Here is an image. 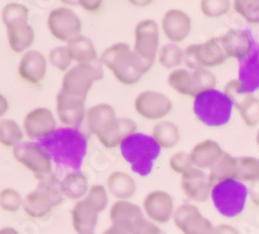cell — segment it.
I'll use <instances>...</instances> for the list:
<instances>
[{"label":"cell","mask_w":259,"mask_h":234,"mask_svg":"<svg viewBox=\"0 0 259 234\" xmlns=\"http://www.w3.org/2000/svg\"><path fill=\"white\" fill-rule=\"evenodd\" d=\"M45 148L52 161L60 167L79 171L87 154V137L79 128H57L52 135L38 141Z\"/></svg>","instance_id":"6da1fadb"},{"label":"cell","mask_w":259,"mask_h":234,"mask_svg":"<svg viewBox=\"0 0 259 234\" xmlns=\"http://www.w3.org/2000/svg\"><path fill=\"white\" fill-rule=\"evenodd\" d=\"M103 66L109 69L115 79L124 85H134L152 68L139 59L126 43H117L106 48L100 56Z\"/></svg>","instance_id":"7a4b0ae2"},{"label":"cell","mask_w":259,"mask_h":234,"mask_svg":"<svg viewBox=\"0 0 259 234\" xmlns=\"http://www.w3.org/2000/svg\"><path fill=\"white\" fill-rule=\"evenodd\" d=\"M121 154L136 175L145 177L153 170L154 162L161 154V148L153 137L145 133H139L127 137L121 144Z\"/></svg>","instance_id":"3957f363"},{"label":"cell","mask_w":259,"mask_h":234,"mask_svg":"<svg viewBox=\"0 0 259 234\" xmlns=\"http://www.w3.org/2000/svg\"><path fill=\"white\" fill-rule=\"evenodd\" d=\"M64 198L56 175L52 173L38 180V188L25 197L22 208L31 219L43 220L52 214L53 208L61 205Z\"/></svg>","instance_id":"277c9868"},{"label":"cell","mask_w":259,"mask_h":234,"mask_svg":"<svg viewBox=\"0 0 259 234\" xmlns=\"http://www.w3.org/2000/svg\"><path fill=\"white\" fill-rule=\"evenodd\" d=\"M233 105L218 89L203 92L193 100V113L201 123L207 127H222L230 122Z\"/></svg>","instance_id":"5b68a950"},{"label":"cell","mask_w":259,"mask_h":234,"mask_svg":"<svg viewBox=\"0 0 259 234\" xmlns=\"http://www.w3.org/2000/svg\"><path fill=\"white\" fill-rule=\"evenodd\" d=\"M210 198L215 210L224 217L241 215L247 202V186L237 180H227L211 188Z\"/></svg>","instance_id":"8992f818"},{"label":"cell","mask_w":259,"mask_h":234,"mask_svg":"<svg viewBox=\"0 0 259 234\" xmlns=\"http://www.w3.org/2000/svg\"><path fill=\"white\" fill-rule=\"evenodd\" d=\"M104 66L101 61L91 64H78L69 69L62 78L61 92L85 100L95 82L104 78Z\"/></svg>","instance_id":"52a82bcc"},{"label":"cell","mask_w":259,"mask_h":234,"mask_svg":"<svg viewBox=\"0 0 259 234\" xmlns=\"http://www.w3.org/2000/svg\"><path fill=\"white\" fill-rule=\"evenodd\" d=\"M228 59L219 38H211L203 44H192L184 50V64L192 71L217 68Z\"/></svg>","instance_id":"ba28073f"},{"label":"cell","mask_w":259,"mask_h":234,"mask_svg":"<svg viewBox=\"0 0 259 234\" xmlns=\"http://www.w3.org/2000/svg\"><path fill=\"white\" fill-rule=\"evenodd\" d=\"M13 155L16 161L35 175L36 180L52 175V158L45 148L38 143L22 141L17 147L13 148Z\"/></svg>","instance_id":"9c48e42d"},{"label":"cell","mask_w":259,"mask_h":234,"mask_svg":"<svg viewBox=\"0 0 259 234\" xmlns=\"http://www.w3.org/2000/svg\"><path fill=\"white\" fill-rule=\"evenodd\" d=\"M133 51L139 59L152 68L159 51V26L154 20H143L135 27Z\"/></svg>","instance_id":"30bf717a"},{"label":"cell","mask_w":259,"mask_h":234,"mask_svg":"<svg viewBox=\"0 0 259 234\" xmlns=\"http://www.w3.org/2000/svg\"><path fill=\"white\" fill-rule=\"evenodd\" d=\"M47 26L53 38L65 43L80 36L82 31L80 18L69 8H56L51 11L47 18Z\"/></svg>","instance_id":"8fae6325"},{"label":"cell","mask_w":259,"mask_h":234,"mask_svg":"<svg viewBox=\"0 0 259 234\" xmlns=\"http://www.w3.org/2000/svg\"><path fill=\"white\" fill-rule=\"evenodd\" d=\"M172 220L183 234H214L215 226L212 222L191 203H184L175 208Z\"/></svg>","instance_id":"7c38bea8"},{"label":"cell","mask_w":259,"mask_h":234,"mask_svg":"<svg viewBox=\"0 0 259 234\" xmlns=\"http://www.w3.org/2000/svg\"><path fill=\"white\" fill-rule=\"evenodd\" d=\"M135 110L147 120H159L172 110V103L166 95L156 91H144L135 99Z\"/></svg>","instance_id":"4fadbf2b"},{"label":"cell","mask_w":259,"mask_h":234,"mask_svg":"<svg viewBox=\"0 0 259 234\" xmlns=\"http://www.w3.org/2000/svg\"><path fill=\"white\" fill-rule=\"evenodd\" d=\"M143 211L147 219L158 224H166L174 217V198L163 191H153L145 196L143 201Z\"/></svg>","instance_id":"5bb4252c"},{"label":"cell","mask_w":259,"mask_h":234,"mask_svg":"<svg viewBox=\"0 0 259 234\" xmlns=\"http://www.w3.org/2000/svg\"><path fill=\"white\" fill-rule=\"evenodd\" d=\"M57 129L56 118L47 108H36L29 111L24 119V131L31 140L40 141Z\"/></svg>","instance_id":"9a60e30c"},{"label":"cell","mask_w":259,"mask_h":234,"mask_svg":"<svg viewBox=\"0 0 259 234\" xmlns=\"http://www.w3.org/2000/svg\"><path fill=\"white\" fill-rule=\"evenodd\" d=\"M109 216L112 225L123 229L128 234L135 233L140 224L147 219L143 208L130 201H117L110 207Z\"/></svg>","instance_id":"2e32d148"},{"label":"cell","mask_w":259,"mask_h":234,"mask_svg":"<svg viewBox=\"0 0 259 234\" xmlns=\"http://www.w3.org/2000/svg\"><path fill=\"white\" fill-rule=\"evenodd\" d=\"M85 100L60 91L56 97V111L60 122L68 128H78L85 119Z\"/></svg>","instance_id":"e0dca14e"},{"label":"cell","mask_w":259,"mask_h":234,"mask_svg":"<svg viewBox=\"0 0 259 234\" xmlns=\"http://www.w3.org/2000/svg\"><path fill=\"white\" fill-rule=\"evenodd\" d=\"M222 47L230 59L244 61L254 50V41L247 30L232 29L219 36Z\"/></svg>","instance_id":"ac0fdd59"},{"label":"cell","mask_w":259,"mask_h":234,"mask_svg":"<svg viewBox=\"0 0 259 234\" xmlns=\"http://www.w3.org/2000/svg\"><path fill=\"white\" fill-rule=\"evenodd\" d=\"M18 75L31 85L41 84L47 75V59L39 51H27L18 64Z\"/></svg>","instance_id":"d6986e66"},{"label":"cell","mask_w":259,"mask_h":234,"mask_svg":"<svg viewBox=\"0 0 259 234\" xmlns=\"http://www.w3.org/2000/svg\"><path fill=\"white\" fill-rule=\"evenodd\" d=\"M161 27L170 43L178 44L186 40L191 34L192 20L184 11L170 9L163 15Z\"/></svg>","instance_id":"ffe728a7"},{"label":"cell","mask_w":259,"mask_h":234,"mask_svg":"<svg viewBox=\"0 0 259 234\" xmlns=\"http://www.w3.org/2000/svg\"><path fill=\"white\" fill-rule=\"evenodd\" d=\"M117 115L109 104H97L87 109L85 113V123L89 131L97 138L105 136L117 123Z\"/></svg>","instance_id":"44dd1931"},{"label":"cell","mask_w":259,"mask_h":234,"mask_svg":"<svg viewBox=\"0 0 259 234\" xmlns=\"http://www.w3.org/2000/svg\"><path fill=\"white\" fill-rule=\"evenodd\" d=\"M182 189L184 194L194 202H205L211 194L207 175L196 167L182 176Z\"/></svg>","instance_id":"7402d4cb"},{"label":"cell","mask_w":259,"mask_h":234,"mask_svg":"<svg viewBox=\"0 0 259 234\" xmlns=\"http://www.w3.org/2000/svg\"><path fill=\"white\" fill-rule=\"evenodd\" d=\"M99 212L85 199H80L71 210V225L77 234H95Z\"/></svg>","instance_id":"603a6c76"},{"label":"cell","mask_w":259,"mask_h":234,"mask_svg":"<svg viewBox=\"0 0 259 234\" xmlns=\"http://www.w3.org/2000/svg\"><path fill=\"white\" fill-rule=\"evenodd\" d=\"M223 154L222 147L214 140L201 141L197 145H194L189 153L193 166L202 171L205 168H211L223 157Z\"/></svg>","instance_id":"cb8c5ba5"},{"label":"cell","mask_w":259,"mask_h":234,"mask_svg":"<svg viewBox=\"0 0 259 234\" xmlns=\"http://www.w3.org/2000/svg\"><path fill=\"white\" fill-rule=\"evenodd\" d=\"M136 129H138V126H136V123L133 119H130V118H118L114 127L105 136L99 138V141L106 149H115V148L121 147V144L127 137L135 135Z\"/></svg>","instance_id":"d4e9b609"},{"label":"cell","mask_w":259,"mask_h":234,"mask_svg":"<svg viewBox=\"0 0 259 234\" xmlns=\"http://www.w3.org/2000/svg\"><path fill=\"white\" fill-rule=\"evenodd\" d=\"M106 189L118 201H127L136 193V182L128 173L114 171L106 180Z\"/></svg>","instance_id":"484cf974"},{"label":"cell","mask_w":259,"mask_h":234,"mask_svg":"<svg viewBox=\"0 0 259 234\" xmlns=\"http://www.w3.org/2000/svg\"><path fill=\"white\" fill-rule=\"evenodd\" d=\"M207 179L210 188H214L215 185L227 180H237V158L224 153L223 157L210 168Z\"/></svg>","instance_id":"4316f807"},{"label":"cell","mask_w":259,"mask_h":234,"mask_svg":"<svg viewBox=\"0 0 259 234\" xmlns=\"http://www.w3.org/2000/svg\"><path fill=\"white\" fill-rule=\"evenodd\" d=\"M61 192L64 197L74 199V201H80L84 198L89 193V180L87 176L80 171H71L65 176L62 181L60 182Z\"/></svg>","instance_id":"83f0119b"},{"label":"cell","mask_w":259,"mask_h":234,"mask_svg":"<svg viewBox=\"0 0 259 234\" xmlns=\"http://www.w3.org/2000/svg\"><path fill=\"white\" fill-rule=\"evenodd\" d=\"M7 32L9 47L15 53H26L35 40V32L29 22L8 27Z\"/></svg>","instance_id":"f1b7e54d"},{"label":"cell","mask_w":259,"mask_h":234,"mask_svg":"<svg viewBox=\"0 0 259 234\" xmlns=\"http://www.w3.org/2000/svg\"><path fill=\"white\" fill-rule=\"evenodd\" d=\"M69 52H70L71 60L78 64H91L100 60L94 45V41L84 35L73 39L66 44Z\"/></svg>","instance_id":"f546056e"},{"label":"cell","mask_w":259,"mask_h":234,"mask_svg":"<svg viewBox=\"0 0 259 234\" xmlns=\"http://www.w3.org/2000/svg\"><path fill=\"white\" fill-rule=\"evenodd\" d=\"M152 137L161 149H171L180 141L179 127L171 120H161L153 127Z\"/></svg>","instance_id":"4dcf8cb0"},{"label":"cell","mask_w":259,"mask_h":234,"mask_svg":"<svg viewBox=\"0 0 259 234\" xmlns=\"http://www.w3.org/2000/svg\"><path fill=\"white\" fill-rule=\"evenodd\" d=\"M239 80L247 88V91H256L259 88V57L258 48L247 56L240 66Z\"/></svg>","instance_id":"1f68e13d"},{"label":"cell","mask_w":259,"mask_h":234,"mask_svg":"<svg viewBox=\"0 0 259 234\" xmlns=\"http://www.w3.org/2000/svg\"><path fill=\"white\" fill-rule=\"evenodd\" d=\"M157 57H158V62L161 64V66L171 70L184 62V50H182L178 44L168 41L159 48Z\"/></svg>","instance_id":"d6a6232c"},{"label":"cell","mask_w":259,"mask_h":234,"mask_svg":"<svg viewBox=\"0 0 259 234\" xmlns=\"http://www.w3.org/2000/svg\"><path fill=\"white\" fill-rule=\"evenodd\" d=\"M24 132L17 122L12 119L0 120V144L6 148H15L22 143Z\"/></svg>","instance_id":"836d02e7"},{"label":"cell","mask_w":259,"mask_h":234,"mask_svg":"<svg viewBox=\"0 0 259 234\" xmlns=\"http://www.w3.org/2000/svg\"><path fill=\"white\" fill-rule=\"evenodd\" d=\"M27 20H29V8L24 4L9 3L2 11V21L7 29L16 25L26 24Z\"/></svg>","instance_id":"e575fe53"},{"label":"cell","mask_w":259,"mask_h":234,"mask_svg":"<svg viewBox=\"0 0 259 234\" xmlns=\"http://www.w3.org/2000/svg\"><path fill=\"white\" fill-rule=\"evenodd\" d=\"M259 180V159L254 157L237 158V181L255 182Z\"/></svg>","instance_id":"d590c367"},{"label":"cell","mask_w":259,"mask_h":234,"mask_svg":"<svg viewBox=\"0 0 259 234\" xmlns=\"http://www.w3.org/2000/svg\"><path fill=\"white\" fill-rule=\"evenodd\" d=\"M223 92L228 97L233 108L237 109V110H240L253 97V93L250 91H247V88L239 79L230 80L224 87Z\"/></svg>","instance_id":"8d00e7d4"},{"label":"cell","mask_w":259,"mask_h":234,"mask_svg":"<svg viewBox=\"0 0 259 234\" xmlns=\"http://www.w3.org/2000/svg\"><path fill=\"white\" fill-rule=\"evenodd\" d=\"M217 83L215 75L207 69L192 71V97L194 99L200 93L215 89Z\"/></svg>","instance_id":"74e56055"},{"label":"cell","mask_w":259,"mask_h":234,"mask_svg":"<svg viewBox=\"0 0 259 234\" xmlns=\"http://www.w3.org/2000/svg\"><path fill=\"white\" fill-rule=\"evenodd\" d=\"M167 83L182 96L192 97V71L187 69H175L168 74Z\"/></svg>","instance_id":"f35d334b"},{"label":"cell","mask_w":259,"mask_h":234,"mask_svg":"<svg viewBox=\"0 0 259 234\" xmlns=\"http://www.w3.org/2000/svg\"><path fill=\"white\" fill-rule=\"evenodd\" d=\"M233 8L249 24H259V0H236Z\"/></svg>","instance_id":"ab89813d"},{"label":"cell","mask_w":259,"mask_h":234,"mask_svg":"<svg viewBox=\"0 0 259 234\" xmlns=\"http://www.w3.org/2000/svg\"><path fill=\"white\" fill-rule=\"evenodd\" d=\"M48 62L57 70L66 73L71 68L73 60H71L68 47L66 45H59V47H55L50 51V53H48Z\"/></svg>","instance_id":"60d3db41"},{"label":"cell","mask_w":259,"mask_h":234,"mask_svg":"<svg viewBox=\"0 0 259 234\" xmlns=\"http://www.w3.org/2000/svg\"><path fill=\"white\" fill-rule=\"evenodd\" d=\"M83 199H85L99 214H101L108 207V189L100 184L92 185Z\"/></svg>","instance_id":"b9f144b4"},{"label":"cell","mask_w":259,"mask_h":234,"mask_svg":"<svg viewBox=\"0 0 259 234\" xmlns=\"http://www.w3.org/2000/svg\"><path fill=\"white\" fill-rule=\"evenodd\" d=\"M24 205V198L12 188H6L0 192V208L6 212H17Z\"/></svg>","instance_id":"7bdbcfd3"},{"label":"cell","mask_w":259,"mask_h":234,"mask_svg":"<svg viewBox=\"0 0 259 234\" xmlns=\"http://www.w3.org/2000/svg\"><path fill=\"white\" fill-rule=\"evenodd\" d=\"M231 8V3L227 0H202L200 3L201 13L207 18H219L227 15Z\"/></svg>","instance_id":"ee69618b"},{"label":"cell","mask_w":259,"mask_h":234,"mask_svg":"<svg viewBox=\"0 0 259 234\" xmlns=\"http://www.w3.org/2000/svg\"><path fill=\"white\" fill-rule=\"evenodd\" d=\"M242 122L247 127H255L259 123V99L251 97L239 110Z\"/></svg>","instance_id":"f6af8a7d"},{"label":"cell","mask_w":259,"mask_h":234,"mask_svg":"<svg viewBox=\"0 0 259 234\" xmlns=\"http://www.w3.org/2000/svg\"><path fill=\"white\" fill-rule=\"evenodd\" d=\"M168 166L175 173H179L182 176L194 167L193 163H192L191 155L186 152H178L174 155H171Z\"/></svg>","instance_id":"bcb514c9"},{"label":"cell","mask_w":259,"mask_h":234,"mask_svg":"<svg viewBox=\"0 0 259 234\" xmlns=\"http://www.w3.org/2000/svg\"><path fill=\"white\" fill-rule=\"evenodd\" d=\"M159 231H161V229L156 222L150 221L149 219H145L134 234H159Z\"/></svg>","instance_id":"7dc6e473"},{"label":"cell","mask_w":259,"mask_h":234,"mask_svg":"<svg viewBox=\"0 0 259 234\" xmlns=\"http://www.w3.org/2000/svg\"><path fill=\"white\" fill-rule=\"evenodd\" d=\"M80 7H82L84 11L90 13H96L99 12L103 7V2L101 0H80L79 3Z\"/></svg>","instance_id":"c3c4849f"},{"label":"cell","mask_w":259,"mask_h":234,"mask_svg":"<svg viewBox=\"0 0 259 234\" xmlns=\"http://www.w3.org/2000/svg\"><path fill=\"white\" fill-rule=\"evenodd\" d=\"M247 196H249L250 201L253 202V205L259 207V180L255 182H251L247 186Z\"/></svg>","instance_id":"681fc988"},{"label":"cell","mask_w":259,"mask_h":234,"mask_svg":"<svg viewBox=\"0 0 259 234\" xmlns=\"http://www.w3.org/2000/svg\"><path fill=\"white\" fill-rule=\"evenodd\" d=\"M214 234H240V231L230 224H221V225L215 226Z\"/></svg>","instance_id":"f907efd6"},{"label":"cell","mask_w":259,"mask_h":234,"mask_svg":"<svg viewBox=\"0 0 259 234\" xmlns=\"http://www.w3.org/2000/svg\"><path fill=\"white\" fill-rule=\"evenodd\" d=\"M8 110H9L8 100L6 99V96H4V95L0 93V118L4 117V115L8 113Z\"/></svg>","instance_id":"816d5d0a"},{"label":"cell","mask_w":259,"mask_h":234,"mask_svg":"<svg viewBox=\"0 0 259 234\" xmlns=\"http://www.w3.org/2000/svg\"><path fill=\"white\" fill-rule=\"evenodd\" d=\"M103 234H128V233H127L126 230H123V229L117 228V226L112 225V226H109L108 229H105Z\"/></svg>","instance_id":"f5cc1de1"},{"label":"cell","mask_w":259,"mask_h":234,"mask_svg":"<svg viewBox=\"0 0 259 234\" xmlns=\"http://www.w3.org/2000/svg\"><path fill=\"white\" fill-rule=\"evenodd\" d=\"M0 234H20L18 230H16L12 226H4V228L0 229Z\"/></svg>","instance_id":"db71d44e"},{"label":"cell","mask_w":259,"mask_h":234,"mask_svg":"<svg viewBox=\"0 0 259 234\" xmlns=\"http://www.w3.org/2000/svg\"><path fill=\"white\" fill-rule=\"evenodd\" d=\"M255 141H256V145L259 147V131L256 132V136H255Z\"/></svg>","instance_id":"11a10c76"},{"label":"cell","mask_w":259,"mask_h":234,"mask_svg":"<svg viewBox=\"0 0 259 234\" xmlns=\"http://www.w3.org/2000/svg\"><path fill=\"white\" fill-rule=\"evenodd\" d=\"M159 234H167V233H165V231H163V230H161V231H159Z\"/></svg>","instance_id":"9f6ffc18"},{"label":"cell","mask_w":259,"mask_h":234,"mask_svg":"<svg viewBox=\"0 0 259 234\" xmlns=\"http://www.w3.org/2000/svg\"><path fill=\"white\" fill-rule=\"evenodd\" d=\"M258 57H259V48H258Z\"/></svg>","instance_id":"6f0895ef"}]
</instances>
